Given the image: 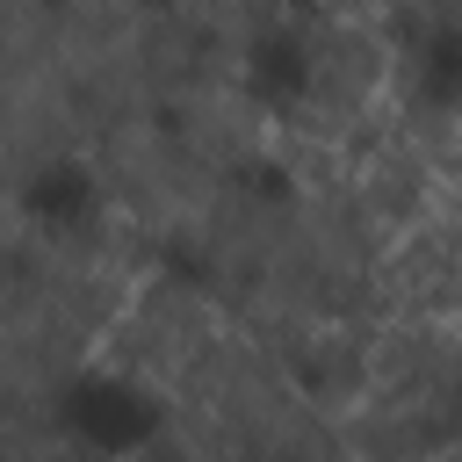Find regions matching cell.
<instances>
[{
    "label": "cell",
    "mask_w": 462,
    "mask_h": 462,
    "mask_svg": "<svg viewBox=\"0 0 462 462\" xmlns=\"http://www.w3.org/2000/svg\"><path fill=\"white\" fill-rule=\"evenodd\" d=\"M325 7H339V14H375L383 0H325Z\"/></svg>",
    "instance_id": "obj_1"
}]
</instances>
